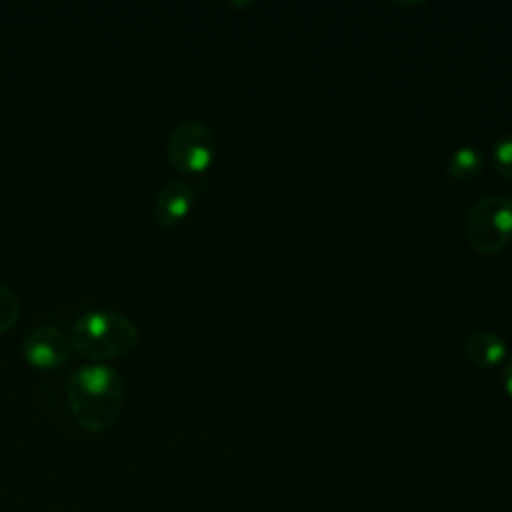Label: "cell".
Returning a JSON list of instances; mask_svg holds the SVG:
<instances>
[{
    "label": "cell",
    "mask_w": 512,
    "mask_h": 512,
    "mask_svg": "<svg viewBox=\"0 0 512 512\" xmlns=\"http://www.w3.org/2000/svg\"><path fill=\"white\" fill-rule=\"evenodd\" d=\"M506 354V342L500 334L490 330H480L468 336L466 340V356L478 368L496 366Z\"/></svg>",
    "instance_id": "cell-7"
},
{
    "label": "cell",
    "mask_w": 512,
    "mask_h": 512,
    "mask_svg": "<svg viewBox=\"0 0 512 512\" xmlns=\"http://www.w3.org/2000/svg\"><path fill=\"white\" fill-rule=\"evenodd\" d=\"M70 348L72 340L68 338V334L50 324L32 328L22 342L26 360L38 368H54L66 362L70 356Z\"/></svg>",
    "instance_id": "cell-5"
},
{
    "label": "cell",
    "mask_w": 512,
    "mask_h": 512,
    "mask_svg": "<svg viewBox=\"0 0 512 512\" xmlns=\"http://www.w3.org/2000/svg\"><path fill=\"white\" fill-rule=\"evenodd\" d=\"M492 160L500 174L512 178V134H506L496 140L492 148Z\"/></svg>",
    "instance_id": "cell-10"
},
{
    "label": "cell",
    "mask_w": 512,
    "mask_h": 512,
    "mask_svg": "<svg viewBox=\"0 0 512 512\" xmlns=\"http://www.w3.org/2000/svg\"><path fill=\"white\" fill-rule=\"evenodd\" d=\"M504 388H506L508 396L512 398V358L504 366Z\"/></svg>",
    "instance_id": "cell-11"
},
{
    "label": "cell",
    "mask_w": 512,
    "mask_h": 512,
    "mask_svg": "<svg viewBox=\"0 0 512 512\" xmlns=\"http://www.w3.org/2000/svg\"><path fill=\"white\" fill-rule=\"evenodd\" d=\"M66 394L76 422L90 432H102L120 412L124 382L108 364H84L68 374Z\"/></svg>",
    "instance_id": "cell-1"
},
{
    "label": "cell",
    "mask_w": 512,
    "mask_h": 512,
    "mask_svg": "<svg viewBox=\"0 0 512 512\" xmlns=\"http://www.w3.org/2000/svg\"><path fill=\"white\" fill-rule=\"evenodd\" d=\"M214 150V132L198 118H186L176 124L166 144L170 164L182 174H198L206 170L214 158Z\"/></svg>",
    "instance_id": "cell-4"
},
{
    "label": "cell",
    "mask_w": 512,
    "mask_h": 512,
    "mask_svg": "<svg viewBox=\"0 0 512 512\" xmlns=\"http://www.w3.org/2000/svg\"><path fill=\"white\" fill-rule=\"evenodd\" d=\"M468 242L482 254L504 248L512 236V198L486 194L472 204L466 216Z\"/></svg>",
    "instance_id": "cell-3"
},
{
    "label": "cell",
    "mask_w": 512,
    "mask_h": 512,
    "mask_svg": "<svg viewBox=\"0 0 512 512\" xmlns=\"http://www.w3.org/2000/svg\"><path fill=\"white\" fill-rule=\"evenodd\" d=\"M484 166L482 152L476 146L464 144L458 146L450 156H448V172L458 178V180H470L480 174Z\"/></svg>",
    "instance_id": "cell-8"
},
{
    "label": "cell",
    "mask_w": 512,
    "mask_h": 512,
    "mask_svg": "<svg viewBox=\"0 0 512 512\" xmlns=\"http://www.w3.org/2000/svg\"><path fill=\"white\" fill-rule=\"evenodd\" d=\"M192 200L194 192L186 180H168L154 198V216L160 224L174 226L188 214Z\"/></svg>",
    "instance_id": "cell-6"
},
{
    "label": "cell",
    "mask_w": 512,
    "mask_h": 512,
    "mask_svg": "<svg viewBox=\"0 0 512 512\" xmlns=\"http://www.w3.org/2000/svg\"><path fill=\"white\" fill-rule=\"evenodd\" d=\"M18 312H20V304L16 294L8 286L0 284V332L10 328L16 322Z\"/></svg>",
    "instance_id": "cell-9"
},
{
    "label": "cell",
    "mask_w": 512,
    "mask_h": 512,
    "mask_svg": "<svg viewBox=\"0 0 512 512\" xmlns=\"http://www.w3.org/2000/svg\"><path fill=\"white\" fill-rule=\"evenodd\" d=\"M138 338L136 324L116 310H88L72 326V346L88 358H112L128 352Z\"/></svg>",
    "instance_id": "cell-2"
}]
</instances>
